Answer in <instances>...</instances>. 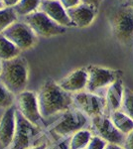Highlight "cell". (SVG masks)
Returning <instances> with one entry per match:
<instances>
[{
  "mask_svg": "<svg viewBox=\"0 0 133 149\" xmlns=\"http://www.w3.org/2000/svg\"><path fill=\"white\" fill-rule=\"evenodd\" d=\"M91 118L81 110L72 107L63 114L59 115V119L53 124L51 134L54 140L64 137H71L74 133L84 128H88ZM53 140V141H54Z\"/></svg>",
  "mask_w": 133,
  "mask_h": 149,
  "instance_id": "cell-4",
  "label": "cell"
},
{
  "mask_svg": "<svg viewBox=\"0 0 133 149\" xmlns=\"http://www.w3.org/2000/svg\"><path fill=\"white\" fill-rule=\"evenodd\" d=\"M127 3L129 4V5L131 6V7H133V0H128Z\"/></svg>",
  "mask_w": 133,
  "mask_h": 149,
  "instance_id": "cell-33",
  "label": "cell"
},
{
  "mask_svg": "<svg viewBox=\"0 0 133 149\" xmlns=\"http://www.w3.org/2000/svg\"><path fill=\"white\" fill-rule=\"evenodd\" d=\"M1 34L11 41L21 51L30 49L37 42V35L35 32L21 20L8 26L5 30L2 31Z\"/></svg>",
  "mask_w": 133,
  "mask_h": 149,
  "instance_id": "cell-11",
  "label": "cell"
},
{
  "mask_svg": "<svg viewBox=\"0 0 133 149\" xmlns=\"http://www.w3.org/2000/svg\"><path fill=\"white\" fill-rule=\"evenodd\" d=\"M16 107L19 112L34 125L42 129L46 127L44 122L46 119L41 114L37 95L33 92L24 91L19 93L16 97Z\"/></svg>",
  "mask_w": 133,
  "mask_h": 149,
  "instance_id": "cell-10",
  "label": "cell"
},
{
  "mask_svg": "<svg viewBox=\"0 0 133 149\" xmlns=\"http://www.w3.org/2000/svg\"><path fill=\"white\" fill-rule=\"evenodd\" d=\"M38 10L44 12L55 22L64 27H74V23L70 19L67 10L60 0H41Z\"/></svg>",
  "mask_w": 133,
  "mask_h": 149,
  "instance_id": "cell-13",
  "label": "cell"
},
{
  "mask_svg": "<svg viewBox=\"0 0 133 149\" xmlns=\"http://www.w3.org/2000/svg\"><path fill=\"white\" fill-rule=\"evenodd\" d=\"M17 109V107H16ZM43 133V129L27 120L16 109V130L8 149H27L34 146V142Z\"/></svg>",
  "mask_w": 133,
  "mask_h": 149,
  "instance_id": "cell-6",
  "label": "cell"
},
{
  "mask_svg": "<svg viewBox=\"0 0 133 149\" xmlns=\"http://www.w3.org/2000/svg\"><path fill=\"white\" fill-rule=\"evenodd\" d=\"M59 86L63 90L70 93H77L86 91L88 85V71L86 68H79L58 81Z\"/></svg>",
  "mask_w": 133,
  "mask_h": 149,
  "instance_id": "cell-14",
  "label": "cell"
},
{
  "mask_svg": "<svg viewBox=\"0 0 133 149\" xmlns=\"http://www.w3.org/2000/svg\"><path fill=\"white\" fill-rule=\"evenodd\" d=\"M1 69H2V61L0 60V73H1Z\"/></svg>",
  "mask_w": 133,
  "mask_h": 149,
  "instance_id": "cell-34",
  "label": "cell"
},
{
  "mask_svg": "<svg viewBox=\"0 0 133 149\" xmlns=\"http://www.w3.org/2000/svg\"><path fill=\"white\" fill-rule=\"evenodd\" d=\"M21 21L27 24L36 35L41 37H53L65 34L67 32V27L59 25L47 14L40 10L23 16Z\"/></svg>",
  "mask_w": 133,
  "mask_h": 149,
  "instance_id": "cell-7",
  "label": "cell"
},
{
  "mask_svg": "<svg viewBox=\"0 0 133 149\" xmlns=\"http://www.w3.org/2000/svg\"><path fill=\"white\" fill-rule=\"evenodd\" d=\"M6 7H13L19 2V0H3Z\"/></svg>",
  "mask_w": 133,
  "mask_h": 149,
  "instance_id": "cell-29",
  "label": "cell"
},
{
  "mask_svg": "<svg viewBox=\"0 0 133 149\" xmlns=\"http://www.w3.org/2000/svg\"><path fill=\"white\" fill-rule=\"evenodd\" d=\"M124 88L125 86H123V81L121 77L113 84H111L105 90L104 97L106 100V105H107V110L109 113L111 111L120 109Z\"/></svg>",
  "mask_w": 133,
  "mask_h": 149,
  "instance_id": "cell-16",
  "label": "cell"
},
{
  "mask_svg": "<svg viewBox=\"0 0 133 149\" xmlns=\"http://www.w3.org/2000/svg\"><path fill=\"white\" fill-rule=\"evenodd\" d=\"M60 2L66 9L72 8V7L81 4V0H60Z\"/></svg>",
  "mask_w": 133,
  "mask_h": 149,
  "instance_id": "cell-27",
  "label": "cell"
},
{
  "mask_svg": "<svg viewBox=\"0 0 133 149\" xmlns=\"http://www.w3.org/2000/svg\"><path fill=\"white\" fill-rule=\"evenodd\" d=\"M70 19L76 27H88L93 22L97 9L93 6L81 3L79 5L66 9Z\"/></svg>",
  "mask_w": 133,
  "mask_h": 149,
  "instance_id": "cell-15",
  "label": "cell"
},
{
  "mask_svg": "<svg viewBox=\"0 0 133 149\" xmlns=\"http://www.w3.org/2000/svg\"><path fill=\"white\" fill-rule=\"evenodd\" d=\"M46 149H70V137L60 138L54 140Z\"/></svg>",
  "mask_w": 133,
  "mask_h": 149,
  "instance_id": "cell-24",
  "label": "cell"
},
{
  "mask_svg": "<svg viewBox=\"0 0 133 149\" xmlns=\"http://www.w3.org/2000/svg\"><path fill=\"white\" fill-rule=\"evenodd\" d=\"M88 128L93 135L102 138L107 143L123 145L125 134L120 132L111 121L109 114H101L91 118Z\"/></svg>",
  "mask_w": 133,
  "mask_h": 149,
  "instance_id": "cell-9",
  "label": "cell"
},
{
  "mask_svg": "<svg viewBox=\"0 0 133 149\" xmlns=\"http://www.w3.org/2000/svg\"><path fill=\"white\" fill-rule=\"evenodd\" d=\"M28 77L29 66L25 58L18 56L14 59L2 61L0 83L15 95L25 91Z\"/></svg>",
  "mask_w": 133,
  "mask_h": 149,
  "instance_id": "cell-2",
  "label": "cell"
},
{
  "mask_svg": "<svg viewBox=\"0 0 133 149\" xmlns=\"http://www.w3.org/2000/svg\"><path fill=\"white\" fill-rule=\"evenodd\" d=\"M108 22L114 39L124 46L133 43V7L125 3L110 9Z\"/></svg>",
  "mask_w": 133,
  "mask_h": 149,
  "instance_id": "cell-3",
  "label": "cell"
},
{
  "mask_svg": "<svg viewBox=\"0 0 133 149\" xmlns=\"http://www.w3.org/2000/svg\"><path fill=\"white\" fill-rule=\"evenodd\" d=\"M124 149H133V130L125 135L124 143H123Z\"/></svg>",
  "mask_w": 133,
  "mask_h": 149,
  "instance_id": "cell-26",
  "label": "cell"
},
{
  "mask_svg": "<svg viewBox=\"0 0 133 149\" xmlns=\"http://www.w3.org/2000/svg\"><path fill=\"white\" fill-rule=\"evenodd\" d=\"M41 114L45 119L61 115L74 107L72 95L63 90L59 84L48 79L37 93Z\"/></svg>",
  "mask_w": 133,
  "mask_h": 149,
  "instance_id": "cell-1",
  "label": "cell"
},
{
  "mask_svg": "<svg viewBox=\"0 0 133 149\" xmlns=\"http://www.w3.org/2000/svg\"><path fill=\"white\" fill-rule=\"evenodd\" d=\"M16 107L12 105L5 109L0 117V144L8 149L13 140L16 130Z\"/></svg>",
  "mask_w": 133,
  "mask_h": 149,
  "instance_id": "cell-12",
  "label": "cell"
},
{
  "mask_svg": "<svg viewBox=\"0 0 133 149\" xmlns=\"http://www.w3.org/2000/svg\"><path fill=\"white\" fill-rule=\"evenodd\" d=\"M5 4H4V2H3V0H0V9H3V8H5Z\"/></svg>",
  "mask_w": 133,
  "mask_h": 149,
  "instance_id": "cell-32",
  "label": "cell"
},
{
  "mask_svg": "<svg viewBox=\"0 0 133 149\" xmlns=\"http://www.w3.org/2000/svg\"><path fill=\"white\" fill-rule=\"evenodd\" d=\"M104 149H124L122 145H118V144L114 143H107Z\"/></svg>",
  "mask_w": 133,
  "mask_h": 149,
  "instance_id": "cell-30",
  "label": "cell"
},
{
  "mask_svg": "<svg viewBox=\"0 0 133 149\" xmlns=\"http://www.w3.org/2000/svg\"><path fill=\"white\" fill-rule=\"evenodd\" d=\"M119 1H123V0H119Z\"/></svg>",
  "mask_w": 133,
  "mask_h": 149,
  "instance_id": "cell-35",
  "label": "cell"
},
{
  "mask_svg": "<svg viewBox=\"0 0 133 149\" xmlns=\"http://www.w3.org/2000/svg\"><path fill=\"white\" fill-rule=\"evenodd\" d=\"M102 0H81V3H84V4H86V5H91V6H93L94 8L97 9L100 7V3Z\"/></svg>",
  "mask_w": 133,
  "mask_h": 149,
  "instance_id": "cell-28",
  "label": "cell"
},
{
  "mask_svg": "<svg viewBox=\"0 0 133 149\" xmlns=\"http://www.w3.org/2000/svg\"><path fill=\"white\" fill-rule=\"evenodd\" d=\"M15 100V95L11 93L3 84L0 83V109H8L14 105Z\"/></svg>",
  "mask_w": 133,
  "mask_h": 149,
  "instance_id": "cell-23",
  "label": "cell"
},
{
  "mask_svg": "<svg viewBox=\"0 0 133 149\" xmlns=\"http://www.w3.org/2000/svg\"><path fill=\"white\" fill-rule=\"evenodd\" d=\"M72 100L74 107L84 112L89 118L101 114H109L104 95L83 91L72 93Z\"/></svg>",
  "mask_w": 133,
  "mask_h": 149,
  "instance_id": "cell-8",
  "label": "cell"
},
{
  "mask_svg": "<svg viewBox=\"0 0 133 149\" xmlns=\"http://www.w3.org/2000/svg\"><path fill=\"white\" fill-rule=\"evenodd\" d=\"M120 110L133 119V92L128 88H124Z\"/></svg>",
  "mask_w": 133,
  "mask_h": 149,
  "instance_id": "cell-22",
  "label": "cell"
},
{
  "mask_svg": "<svg viewBox=\"0 0 133 149\" xmlns=\"http://www.w3.org/2000/svg\"><path fill=\"white\" fill-rule=\"evenodd\" d=\"M93 135V132L89 128L77 131L70 137V149H86Z\"/></svg>",
  "mask_w": 133,
  "mask_h": 149,
  "instance_id": "cell-18",
  "label": "cell"
},
{
  "mask_svg": "<svg viewBox=\"0 0 133 149\" xmlns=\"http://www.w3.org/2000/svg\"><path fill=\"white\" fill-rule=\"evenodd\" d=\"M16 21H18V15L13 7L0 9V33Z\"/></svg>",
  "mask_w": 133,
  "mask_h": 149,
  "instance_id": "cell-21",
  "label": "cell"
},
{
  "mask_svg": "<svg viewBox=\"0 0 133 149\" xmlns=\"http://www.w3.org/2000/svg\"><path fill=\"white\" fill-rule=\"evenodd\" d=\"M109 117L114 126L125 135L133 130V119L130 118L120 109L111 111L109 113Z\"/></svg>",
  "mask_w": 133,
  "mask_h": 149,
  "instance_id": "cell-17",
  "label": "cell"
},
{
  "mask_svg": "<svg viewBox=\"0 0 133 149\" xmlns=\"http://www.w3.org/2000/svg\"><path fill=\"white\" fill-rule=\"evenodd\" d=\"M21 50L0 33V60L6 61L20 56Z\"/></svg>",
  "mask_w": 133,
  "mask_h": 149,
  "instance_id": "cell-19",
  "label": "cell"
},
{
  "mask_svg": "<svg viewBox=\"0 0 133 149\" xmlns=\"http://www.w3.org/2000/svg\"><path fill=\"white\" fill-rule=\"evenodd\" d=\"M47 146H48L47 143H40V144H36V145L32 146V147H29L27 149H46Z\"/></svg>",
  "mask_w": 133,
  "mask_h": 149,
  "instance_id": "cell-31",
  "label": "cell"
},
{
  "mask_svg": "<svg viewBox=\"0 0 133 149\" xmlns=\"http://www.w3.org/2000/svg\"><path fill=\"white\" fill-rule=\"evenodd\" d=\"M106 145H107V142L105 140L96 135H93L86 149H104Z\"/></svg>",
  "mask_w": 133,
  "mask_h": 149,
  "instance_id": "cell-25",
  "label": "cell"
},
{
  "mask_svg": "<svg viewBox=\"0 0 133 149\" xmlns=\"http://www.w3.org/2000/svg\"><path fill=\"white\" fill-rule=\"evenodd\" d=\"M40 2L41 0H19V2L15 6H13V8L18 17H23V16L37 11Z\"/></svg>",
  "mask_w": 133,
  "mask_h": 149,
  "instance_id": "cell-20",
  "label": "cell"
},
{
  "mask_svg": "<svg viewBox=\"0 0 133 149\" xmlns=\"http://www.w3.org/2000/svg\"><path fill=\"white\" fill-rule=\"evenodd\" d=\"M86 68L88 71V85L86 91L101 95H104L105 90L111 84L122 77L121 71L118 70L103 68L94 65H89Z\"/></svg>",
  "mask_w": 133,
  "mask_h": 149,
  "instance_id": "cell-5",
  "label": "cell"
}]
</instances>
